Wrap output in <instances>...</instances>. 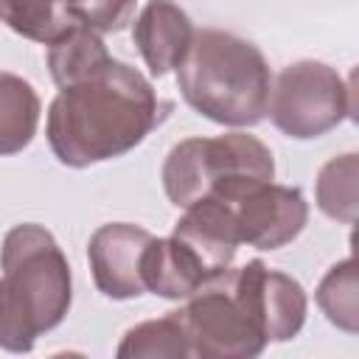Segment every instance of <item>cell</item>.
I'll return each instance as SVG.
<instances>
[{
  "label": "cell",
  "mask_w": 359,
  "mask_h": 359,
  "mask_svg": "<svg viewBox=\"0 0 359 359\" xmlns=\"http://www.w3.org/2000/svg\"><path fill=\"white\" fill-rule=\"evenodd\" d=\"M70 264L42 224L25 222L6 233L0 247V348L28 353L70 309Z\"/></svg>",
  "instance_id": "cell-2"
},
{
  "label": "cell",
  "mask_w": 359,
  "mask_h": 359,
  "mask_svg": "<svg viewBox=\"0 0 359 359\" xmlns=\"http://www.w3.org/2000/svg\"><path fill=\"white\" fill-rule=\"evenodd\" d=\"M275 157L266 143L247 132L185 137L163 163V188L171 205L191 208L202 199L236 205L252 188L272 182Z\"/></svg>",
  "instance_id": "cell-4"
},
{
  "label": "cell",
  "mask_w": 359,
  "mask_h": 359,
  "mask_svg": "<svg viewBox=\"0 0 359 359\" xmlns=\"http://www.w3.org/2000/svg\"><path fill=\"white\" fill-rule=\"evenodd\" d=\"M317 306L337 328L356 334L359 331V294H356V266L353 258L334 264L317 286Z\"/></svg>",
  "instance_id": "cell-18"
},
{
  "label": "cell",
  "mask_w": 359,
  "mask_h": 359,
  "mask_svg": "<svg viewBox=\"0 0 359 359\" xmlns=\"http://www.w3.org/2000/svg\"><path fill=\"white\" fill-rule=\"evenodd\" d=\"M205 280H208V275L202 272L196 258L174 236H165V238L151 236V241L143 252V286H146V292L165 297V300H185Z\"/></svg>",
  "instance_id": "cell-12"
},
{
  "label": "cell",
  "mask_w": 359,
  "mask_h": 359,
  "mask_svg": "<svg viewBox=\"0 0 359 359\" xmlns=\"http://www.w3.org/2000/svg\"><path fill=\"white\" fill-rule=\"evenodd\" d=\"M230 272H233L238 292L250 303L255 320L261 323L266 342H286L297 337V331L306 323L309 303H306L303 286L292 275L269 269L258 258Z\"/></svg>",
  "instance_id": "cell-9"
},
{
  "label": "cell",
  "mask_w": 359,
  "mask_h": 359,
  "mask_svg": "<svg viewBox=\"0 0 359 359\" xmlns=\"http://www.w3.org/2000/svg\"><path fill=\"white\" fill-rule=\"evenodd\" d=\"M356 182L359 160L356 154H342L328 160L317 174V208L342 224L356 222Z\"/></svg>",
  "instance_id": "cell-17"
},
{
  "label": "cell",
  "mask_w": 359,
  "mask_h": 359,
  "mask_svg": "<svg viewBox=\"0 0 359 359\" xmlns=\"http://www.w3.org/2000/svg\"><path fill=\"white\" fill-rule=\"evenodd\" d=\"M118 359H188L191 345L177 311L129 328L118 345Z\"/></svg>",
  "instance_id": "cell-16"
},
{
  "label": "cell",
  "mask_w": 359,
  "mask_h": 359,
  "mask_svg": "<svg viewBox=\"0 0 359 359\" xmlns=\"http://www.w3.org/2000/svg\"><path fill=\"white\" fill-rule=\"evenodd\" d=\"M351 84L325 62H292L269 87L266 115L286 137H320L351 118Z\"/></svg>",
  "instance_id": "cell-6"
},
{
  "label": "cell",
  "mask_w": 359,
  "mask_h": 359,
  "mask_svg": "<svg viewBox=\"0 0 359 359\" xmlns=\"http://www.w3.org/2000/svg\"><path fill=\"white\" fill-rule=\"evenodd\" d=\"M67 3H73V0H67Z\"/></svg>",
  "instance_id": "cell-20"
},
{
  "label": "cell",
  "mask_w": 359,
  "mask_h": 359,
  "mask_svg": "<svg viewBox=\"0 0 359 359\" xmlns=\"http://www.w3.org/2000/svg\"><path fill=\"white\" fill-rule=\"evenodd\" d=\"M109 50L98 31L87 25H73L67 34H62L56 42L48 45V70L56 87L76 84L104 67L109 62Z\"/></svg>",
  "instance_id": "cell-14"
},
{
  "label": "cell",
  "mask_w": 359,
  "mask_h": 359,
  "mask_svg": "<svg viewBox=\"0 0 359 359\" xmlns=\"http://www.w3.org/2000/svg\"><path fill=\"white\" fill-rule=\"evenodd\" d=\"M39 95L17 73L0 70V157L22 151L39 126Z\"/></svg>",
  "instance_id": "cell-13"
},
{
  "label": "cell",
  "mask_w": 359,
  "mask_h": 359,
  "mask_svg": "<svg viewBox=\"0 0 359 359\" xmlns=\"http://www.w3.org/2000/svg\"><path fill=\"white\" fill-rule=\"evenodd\" d=\"M191 17L171 0H151L135 17L132 39L151 76H165L180 67L194 42Z\"/></svg>",
  "instance_id": "cell-11"
},
{
  "label": "cell",
  "mask_w": 359,
  "mask_h": 359,
  "mask_svg": "<svg viewBox=\"0 0 359 359\" xmlns=\"http://www.w3.org/2000/svg\"><path fill=\"white\" fill-rule=\"evenodd\" d=\"M151 241L146 227L129 222L101 224L87 241V261L98 292L109 300H132L146 294L143 252Z\"/></svg>",
  "instance_id": "cell-8"
},
{
  "label": "cell",
  "mask_w": 359,
  "mask_h": 359,
  "mask_svg": "<svg viewBox=\"0 0 359 359\" xmlns=\"http://www.w3.org/2000/svg\"><path fill=\"white\" fill-rule=\"evenodd\" d=\"M165 109L140 70L109 59L87 79L59 87L45 135L62 165L87 168L140 146Z\"/></svg>",
  "instance_id": "cell-1"
},
{
  "label": "cell",
  "mask_w": 359,
  "mask_h": 359,
  "mask_svg": "<svg viewBox=\"0 0 359 359\" xmlns=\"http://www.w3.org/2000/svg\"><path fill=\"white\" fill-rule=\"evenodd\" d=\"M238 241L255 250H280L309 222V202L300 188L264 182L233 205Z\"/></svg>",
  "instance_id": "cell-7"
},
{
  "label": "cell",
  "mask_w": 359,
  "mask_h": 359,
  "mask_svg": "<svg viewBox=\"0 0 359 359\" xmlns=\"http://www.w3.org/2000/svg\"><path fill=\"white\" fill-rule=\"evenodd\" d=\"M67 6L79 25H87L98 34L123 31L137 11V0H73Z\"/></svg>",
  "instance_id": "cell-19"
},
{
  "label": "cell",
  "mask_w": 359,
  "mask_h": 359,
  "mask_svg": "<svg viewBox=\"0 0 359 359\" xmlns=\"http://www.w3.org/2000/svg\"><path fill=\"white\" fill-rule=\"evenodd\" d=\"M188 303L177 309L185 328L191 356L199 359H250L266 348L261 323L255 320L250 303L238 292L230 266L208 278Z\"/></svg>",
  "instance_id": "cell-5"
},
{
  "label": "cell",
  "mask_w": 359,
  "mask_h": 359,
  "mask_svg": "<svg viewBox=\"0 0 359 359\" xmlns=\"http://www.w3.org/2000/svg\"><path fill=\"white\" fill-rule=\"evenodd\" d=\"M177 84L202 118L222 126H255L266 115L272 73L250 39L202 28L177 67Z\"/></svg>",
  "instance_id": "cell-3"
},
{
  "label": "cell",
  "mask_w": 359,
  "mask_h": 359,
  "mask_svg": "<svg viewBox=\"0 0 359 359\" xmlns=\"http://www.w3.org/2000/svg\"><path fill=\"white\" fill-rule=\"evenodd\" d=\"M0 22H6L14 34L50 45L73 25H79L70 14L67 0H0Z\"/></svg>",
  "instance_id": "cell-15"
},
{
  "label": "cell",
  "mask_w": 359,
  "mask_h": 359,
  "mask_svg": "<svg viewBox=\"0 0 359 359\" xmlns=\"http://www.w3.org/2000/svg\"><path fill=\"white\" fill-rule=\"evenodd\" d=\"M185 213L177 219L171 236L196 258L202 272L208 278L224 272L238 250V230H236V216L233 205L222 199H202L194 202L191 208H182Z\"/></svg>",
  "instance_id": "cell-10"
}]
</instances>
